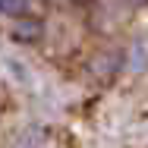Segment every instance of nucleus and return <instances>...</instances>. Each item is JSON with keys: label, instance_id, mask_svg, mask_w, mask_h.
Masks as SVG:
<instances>
[{"label": "nucleus", "instance_id": "1", "mask_svg": "<svg viewBox=\"0 0 148 148\" xmlns=\"http://www.w3.org/2000/svg\"><path fill=\"white\" fill-rule=\"evenodd\" d=\"M29 10V0H0V13L3 16H22Z\"/></svg>", "mask_w": 148, "mask_h": 148}]
</instances>
